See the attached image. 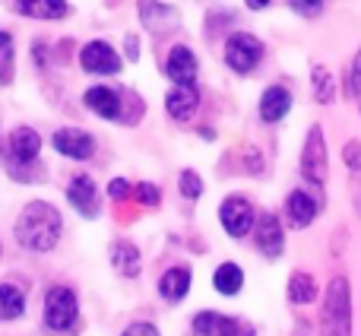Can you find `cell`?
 <instances>
[{"label": "cell", "instance_id": "obj_1", "mask_svg": "<svg viewBox=\"0 0 361 336\" xmlns=\"http://www.w3.org/2000/svg\"><path fill=\"white\" fill-rule=\"evenodd\" d=\"M63 232V219L57 212V206L44 203V200H32L19 210L16 225H13V235L23 244L25 251H35V254H44V251H54V244L61 241Z\"/></svg>", "mask_w": 361, "mask_h": 336}, {"label": "cell", "instance_id": "obj_2", "mask_svg": "<svg viewBox=\"0 0 361 336\" xmlns=\"http://www.w3.org/2000/svg\"><path fill=\"white\" fill-rule=\"evenodd\" d=\"M320 336H352V282L333 276L320 305Z\"/></svg>", "mask_w": 361, "mask_h": 336}, {"label": "cell", "instance_id": "obj_3", "mask_svg": "<svg viewBox=\"0 0 361 336\" xmlns=\"http://www.w3.org/2000/svg\"><path fill=\"white\" fill-rule=\"evenodd\" d=\"M80 320V301H76L73 289L67 286H51L44 295V324L54 333H67Z\"/></svg>", "mask_w": 361, "mask_h": 336}, {"label": "cell", "instance_id": "obj_4", "mask_svg": "<svg viewBox=\"0 0 361 336\" xmlns=\"http://www.w3.org/2000/svg\"><path fill=\"white\" fill-rule=\"evenodd\" d=\"M301 174L307 184L324 187L326 174H330V162H326V140H324V127L314 124L305 137V150H301Z\"/></svg>", "mask_w": 361, "mask_h": 336}, {"label": "cell", "instance_id": "obj_5", "mask_svg": "<svg viewBox=\"0 0 361 336\" xmlns=\"http://www.w3.org/2000/svg\"><path fill=\"white\" fill-rule=\"evenodd\" d=\"M263 57V42L250 32H238L225 42V64H228L235 73H250V70L260 64Z\"/></svg>", "mask_w": 361, "mask_h": 336}, {"label": "cell", "instance_id": "obj_6", "mask_svg": "<svg viewBox=\"0 0 361 336\" xmlns=\"http://www.w3.org/2000/svg\"><path fill=\"white\" fill-rule=\"evenodd\" d=\"M219 222H222L225 235L244 238L247 232H254L257 212H254V206H250L244 197H225L222 206H219Z\"/></svg>", "mask_w": 361, "mask_h": 336}, {"label": "cell", "instance_id": "obj_7", "mask_svg": "<svg viewBox=\"0 0 361 336\" xmlns=\"http://www.w3.org/2000/svg\"><path fill=\"white\" fill-rule=\"evenodd\" d=\"M193 336H254V327L241 318H225L219 311H200L193 318Z\"/></svg>", "mask_w": 361, "mask_h": 336}, {"label": "cell", "instance_id": "obj_8", "mask_svg": "<svg viewBox=\"0 0 361 336\" xmlns=\"http://www.w3.org/2000/svg\"><path fill=\"white\" fill-rule=\"evenodd\" d=\"M67 200L70 206H73L80 216L86 219H95L102 210V197H99V187H95V181L89 178V174H73L67 184Z\"/></svg>", "mask_w": 361, "mask_h": 336}, {"label": "cell", "instance_id": "obj_9", "mask_svg": "<svg viewBox=\"0 0 361 336\" xmlns=\"http://www.w3.org/2000/svg\"><path fill=\"white\" fill-rule=\"evenodd\" d=\"M51 143H54V150L67 159H80L82 162V159L95 156V137L89 131H80V127H61V131H54Z\"/></svg>", "mask_w": 361, "mask_h": 336}, {"label": "cell", "instance_id": "obj_10", "mask_svg": "<svg viewBox=\"0 0 361 336\" xmlns=\"http://www.w3.org/2000/svg\"><path fill=\"white\" fill-rule=\"evenodd\" d=\"M254 244L263 257L276 260V257L286 251V232H282V222L273 216V212H263L254 222Z\"/></svg>", "mask_w": 361, "mask_h": 336}, {"label": "cell", "instance_id": "obj_11", "mask_svg": "<svg viewBox=\"0 0 361 336\" xmlns=\"http://www.w3.org/2000/svg\"><path fill=\"white\" fill-rule=\"evenodd\" d=\"M80 64L86 73H95V76H114L121 70L118 51L108 42H89L86 48L80 51Z\"/></svg>", "mask_w": 361, "mask_h": 336}, {"label": "cell", "instance_id": "obj_12", "mask_svg": "<svg viewBox=\"0 0 361 336\" xmlns=\"http://www.w3.org/2000/svg\"><path fill=\"white\" fill-rule=\"evenodd\" d=\"M165 73L175 86H193L197 83V57L187 44H175L165 57Z\"/></svg>", "mask_w": 361, "mask_h": 336}, {"label": "cell", "instance_id": "obj_13", "mask_svg": "<svg viewBox=\"0 0 361 336\" xmlns=\"http://www.w3.org/2000/svg\"><path fill=\"white\" fill-rule=\"evenodd\" d=\"M140 19L152 35H165L178 25V10L169 4H159V0H140Z\"/></svg>", "mask_w": 361, "mask_h": 336}, {"label": "cell", "instance_id": "obj_14", "mask_svg": "<svg viewBox=\"0 0 361 336\" xmlns=\"http://www.w3.org/2000/svg\"><path fill=\"white\" fill-rule=\"evenodd\" d=\"M38 152H42V137L32 127H16V131L6 137V159H16V162H35Z\"/></svg>", "mask_w": 361, "mask_h": 336}, {"label": "cell", "instance_id": "obj_15", "mask_svg": "<svg viewBox=\"0 0 361 336\" xmlns=\"http://www.w3.org/2000/svg\"><path fill=\"white\" fill-rule=\"evenodd\" d=\"M320 212V200L314 197V193L307 191H292L286 200V216L288 222L295 225V229H305V225H311L314 219H317Z\"/></svg>", "mask_w": 361, "mask_h": 336}, {"label": "cell", "instance_id": "obj_16", "mask_svg": "<svg viewBox=\"0 0 361 336\" xmlns=\"http://www.w3.org/2000/svg\"><path fill=\"white\" fill-rule=\"evenodd\" d=\"M82 102H86V108H89V112H95L99 118L121 121V92H118V89L92 86V89H86Z\"/></svg>", "mask_w": 361, "mask_h": 336}, {"label": "cell", "instance_id": "obj_17", "mask_svg": "<svg viewBox=\"0 0 361 336\" xmlns=\"http://www.w3.org/2000/svg\"><path fill=\"white\" fill-rule=\"evenodd\" d=\"M200 108V92L193 86H175L165 95V112L175 121H190Z\"/></svg>", "mask_w": 361, "mask_h": 336}, {"label": "cell", "instance_id": "obj_18", "mask_svg": "<svg viewBox=\"0 0 361 336\" xmlns=\"http://www.w3.org/2000/svg\"><path fill=\"white\" fill-rule=\"evenodd\" d=\"M288 112H292V92H288L286 86H269L267 92L260 95V118L267 121V124L282 121Z\"/></svg>", "mask_w": 361, "mask_h": 336}, {"label": "cell", "instance_id": "obj_19", "mask_svg": "<svg viewBox=\"0 0 361 336\" xmlns=\"http://www.w3.org/2000/svg\"><path fill=\"white\" fill-rule=\"evenodd\" d=\"M190 267H169L159 280V292H162L165 301H180L190 292Z\"/></svg>", "mask_w": 361, "mask_h": 336}, {"label": "cell", "instance_id": "obj_20", "mask_svg": "<svg viewBox=\"0 0 361 336\" xmlns=\"http://www.w3.org/2000/svg\"><path fill=\"white\" fill-rule=\"evenodd\" d=\"M67 10V0H16V13L29 19H63Z\"/></svg>", "mask_w": 361, "mask_h": 336}, {"label": "cell", "instance_id": "obj_21", "mask_svg": "<svg viewBox=\"0 0 361 336\" xmlns=\"http://www.w3.org/2000/svg\"><path fill=\"white\" fill-rule=\"evenodd\" d=\"M288 301L292 305H311L314 299H317V280H314L311 273H305V270H298V273L288 276Z\"/></svg>", "mask_w": 361, "mask_h": 336}, {"label": "cell", "instance_id": "obj_22", "mask_svg": "<svg viewBox=\"0 0 361 336\" xmlns=\"http://www.w3.org/2000/svg\"><path fill=\"white\" fill-rule=\"evenodd\" d=\"M111 267L121 276H137L140 273V251L127 241H114L111 244Z\"/></svg>", "mask_w": 361, "mask_h": 336}, {"label": "cell", "instance_id": "obj_23", "mask_svg": "<svg viewBox=\"0 0 361 336\" xmlns=\"http://www.w3.org/2000/svg\"><path fill=\"white\" fill-rule=\"evenodd\" d=\"M25 311V295L13 282H0V320H16Z\"/></svg>", "mask_w": 361, "mask_h": 336}, {"label": "cell", "instance_id": "obj_24", "mask_svg": "<svg viewBox=\"0 0 361 336\" xmlns=\"http://www.w3.org/2000/svg\"><path fill=\"white\" fill-rule=\"evenodd\" d=\"M212 286L222 295H238L244 286V270L238 263H222V267L212 273Z\"/></svg>", "mask_w": 361, "mask_h": 336}, {"label": "cell", "instance_id": "obj_25", "mask_svg": "<svg viewBox=\"0 0 361 336\" xmlns=\"http://www.w3.org/2000/svg\"><path fill=\"white\" fill-rule=\"evenodd\" d=\"M311 86H314V99H317L320 105H330V102L336 99V80H333V73L324 64H317V67L311 70Z\"/></svg>", "mask_w": 361, "mask_h": 336}, {"label": "cell", "instance_id": "obj_26", "mask_svg": "<svg viewBox=\"0 0 361 336\" xmlns=\"http://www.w3.org/2000/svg\"><path fill=\"white\" fill-rule=\"evenodd\" d=\"M13 70H16V48H13V35L0 32V86L13 83Z\"/></svg>", "mask_w": 361, "mask_h": 336}, {"label": "cell", "instance_id": "obj_27", "mask_svg": "<svg viewBox=\"0 0 361 336\" xmlns=\"http://www.w3.org/2000/svg\"><path fill=\"white\" fill-rule=\"evenodd\" d=\"M4 165H6V172H10L13 181H23V184L25 181H44V165L38 162V159L35 162H16V159H6Z\"/></svg>", "mask_w": 361, "mask_h": 336}, {"label": "cell", "instance_id": "obj_28", "mask_svg": "<svg viewBox=\"0 0 361 336\" xmlns=\"http://www.w3.org/2000/svg\"><path fill=\"white\" fill-rule=\"evenodd\" d=\"M178 187H180V193H184L187 200H197L200 193H203V181H200V174L193 172V168H184V172H180Z\"/></svg>", "mask_w": 361, "mask_h": 336}, {"label": "cell", "instance_id": "obj_29", "mask_svg": "<svg viewBox=\"0 0 361 336\" xmlns=\"http://www.w3.org/2000/svg\"><path fill=\"white\" fill-rule=\"evenodd\" d=\"M288 6H292L298 16L314 19V16H320V10H324V0H288Z\"/></svg>", "mask_w": 361, "mask_h": 336}, {"label": "cell", "instance_id": "obj_30", "mask_svg": "<svg viewBox=\"0 0 361 336\" xmlns=\"http://www.w3.org/2000/svg\"><path fill=\"white\" fill-rule=\"evenodd\" d=\"M133 191H137V193H133V197H137L143 206H159V200H162V193H159V187H156V184H146V181H143V184H137V187H133Z\"/></svg>", "mask_w": 361, "mask_h": 336}, {"label": "cell", "instance_id": "obj_31", "mask_svg": "<svg viewBox=\"0 0 361 336\" xmlns=\"http://www.w3.org/2000/svg\"><path fill=\"white\" fill-rule=\"evenodd\" d=\"M343 162L349 165V172H361V140H349V143H345Z\"/></svg>", "mask_w": 361, "mask_h": 336}, {"label": "cell", "instance_id": "obj_32", "mask_svg": "<svg viewBox=\"0 0 361 336\" xmlns=\"http://www.w3.org/2000/svg\"><path fill=\"white\" fill-rule=\"evenodd\" d=\"M121 336H162V333H159V327H156V324H146V320H137V324L124 327V333H121Z\"/></svg>", "mask_w": 361, "mask_h": 336}, {"label": "cell", "instance_id": "obj_33", "mask_svg": "<svg viewBox=\"0 0 361 336\" xmlns=\"http://www.w3.org/2000/svg\"><path fill=\"white\" fill-rule=\"evenodd\" d=\"M108 197L111 200H127L130 197V184H127L124 178H114L111 184H108Z\"/></svg>", "mask_w": 361, "mask_h": 336}, {"label": "cell", "instance_id": "obj_34", "mask_svg": "<svg viewBox=\"0 0 361 336\" xmlns=\"http://www.w3.org/2000/svg\"><path fill=\"white\" fill-rule=\"evenodd\" d=\"M352 203H355V212L361 216V172H352Z\"/></svg>", "mask_w": 361, "mask_h": 336}, {"label": "cell", "instance_id": "obj_35", "mask_svg": "<svg viewBox=\"0 0 361 336\" xmlns=\"http://www.w3.org/2000/svg\"><path fill=\"white\" fill-rule=\"evenodd\" d=\"M124 48H127V57H130V61H137V57H140V51H137V38H133V35H127Z\"/></svg>", "mask_w": 361, "mask_h": 336}, {"label": "cell", "instance_id": "obj_36", "mask_svg": "<svg viewBox=\"0 0 361 336\" xmlns=\"http://www.w3.org/2000/svg\"><path fill=\"white\" fill-rule=\"evenodd\" d=\"M292 336H311V327H307V320H298V324H295V330H292Z\"/></svg>", "mask_w": 361, "mask_h": 336}, {"label": "cell", "instance_id": "obj_37", "mask_svg": "<svg viewBox=\"0 0 361 336\" xmlns=\"http://www.w3.org/2000/svg\"><path fill=\"white\" fill-rule=\"evenodd\" d=\"M244 4H247V6H250V10H263V6H267V4H269V0H244Z\"/></svg>", "mask_w": 361, "mask_h": 336}]
</instances>
